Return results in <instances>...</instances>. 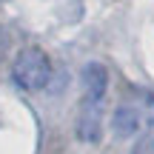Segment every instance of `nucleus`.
Here are the masks:
<instances>
[{
    "label": "nucleus",
    "instance_id": "3",
    "mask_svg": "<svg viewBox=\"0 0 154 154\" xmlns=\"http://www.w3.org/2000/svg\"><path fill=\"white\" fill-rule=\"evenodd\" d=\"M103 131V103L100 100H80L77 114V137L83 143H97Z\"/></svg>",
    "mask_w": 154,
    "mask_h": 154
},
{
    "label": "nucleus",
    "instance_id": "5",
    "mask_svg": "<svg viewBox=\"0 0 154 154\" xmlns=\"http://www.w3.org/2000/svg\"><path fill=\"white\" fill-rule=\"evenodd\" d=\"M134 154H154V131L140 137V143L134 146Z\"/></svg>",
    "mask_w": 154,
    "mask_h": 154
},
{
    "label": "nucleus",
    "instance_id": "1",
    "mask_svg": "<svg viewBox=\"0 0 154 154\" xmlns=\"http://www.w3.org/2000/svg\"><path fill=\"white\" fill-rule=\"evenodd\" d=\"M154 126V94L146 88H128L123 100L117 103L114 117H111V128L117 137H131L137 131Z\"/></svg>",
    "mask_w": 154,
    "mask_h": 154
},
{
    "label": "nucleus",
    "instance_id": "6",
    "mask_svg": "<svg viewBox=\"0 0 154 154\" xmlns=\"http://www.w3.org/2000/svg\"><path fill=\"white\" fill-rule=\"evenodd\" d=\"M6 51H9V32L0 26V60L6 57Z\"/></svg>",
    "mask_w": 154,
    "mask_h": 154
},
{
    "label": "nucleus",
    "instance_id": "2",
    "mask_svg": "<svg viewBox=\"0 0 154 154\" xmlns=\"http://www.w3.org/2000/svg\"><path fill=\"white\" fill-rule=\"evenodd\" d=\"M11 80L20 88H26V91H37V88L49 86L51 63H49V57H46V51L37 49V46L23 49L20 54L14 57V63H11Z\"/></svg>",
    "mask_w": 154,
    "mask_h": 154
},
{
    "label": "nucleus",
    "instance_id": "4",
    "mask_svg": "<svg viewBox=\"0 0 154 154\" xmlns=\"http://www.w3.org/2000/svg\"><path fill=\"white\" fill-rule=\"evenodd\" d=\"M83 100H106V91H109V72H106L103 63H86L83 66Z\"/></svg>",
    "mask_w": 154,
    "mask_h": 154
}]
</instances>
